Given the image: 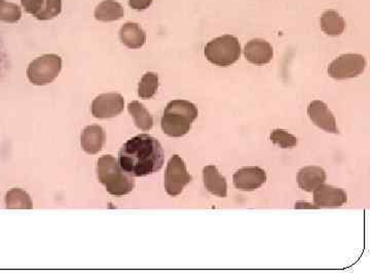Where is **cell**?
Instances as JSON below:
<instances>
[{
    "label": "cell",
    "mask_w": 370,
    "mask_h": 277,
    "mask_svg": "<svg viewBox=\"0 0 370 277\" xmlns=\"http://www.w3.org/2000/svg\"><path fill=\"white\" fill-rule=\"evenodd\" d=\"M165 153L161 143L149 135L127 141L118 153V165L132 177L153 175L163 167Z\"/></svg>",
    "instance_id": "obj_1"
},
{
    "label": "cell",
    "mask_w": 370,
    "mask_h": 277,
    "mask_svg": "<svg viewBox=\"0 0 370 277\" xmlns=\"http://www.w3.org/2000/svg\"><path fill=\"white\" fill-rule=\"evenodd\" d=\"M199 115L195 104L186 100H173L164 110L161 128L169 137H184Z\"/></svg>",
    "instance_id": "obj_2"
},
{
    "label": "cell",
    "mask_w": 370,
    "mask_h": 277,
    "mask_svg": "<svg viewBox=\"0 0 370 277\" xmlns=\"http://www.w3.org/2000/svg\"><path fill=\"white\" fill-rule=\"evenodd\" d=\"M97 177L100 183L105 186L108 193L122 196L133 191L135 181L127 173L111 155L100 157L97 165Z\"/></svg>",
    "instance_id": "obj_3"
},
{
    "label": "cell",
    "mask_w": 370,
    "mask_h": 277,
    "mask_svg": "<svg viewBox=\"0 0 370 277\" xmlns=\"http://www.w3.org/2000/svg\"><path fill=\"white\" fill-rule=\"evenodd\" d=\"M204 53L210 63L220 67H228L240 59L241 45L237 37L222 35L208 43Z\"/></svg>",
    "instance_id": "obj_4"
},
{
    "label": "cell",
    "mask_w": 370,
    "mask_h": 277,
    "mask_svg": "<svg viewBox=\"0 0 370 277\" xmlns=\"http://www.w3.org/2000/svg\"><path fill=\"white\" fill-rule=\"evenodd\" d=\"M62 69V59L58 55L49 53L33 60L27 69V76L31 84L45 86L51 84L59 75Z\"/></svg>",
    "instance_id": "obj_5"
},
{
    "label": "cell",
    "mask_w": 370,
    "mask_h": 277,
    "mask_svg": "<svg viewBox=\"0 0 370 277\" xmlns=\"http://www.w3.org/2000/svg\"><path fill=\"white\" fill-rule=\"evenodd\" d=\"M367 68V60L359 53H346L331 62L328 67L330 77L336 80H348L361 75Z\"/></svg>",
    "instance_id": "obj_6"
},
{
    "label": "cell",
    "mask_w": 370,
    "mask_h": 277,
    "mask_svg": "<svg viewBox=\"0 0 370 277\" xmlns=\"http://www.w3.org/2000/svg\"><path fill=\"white\" fill-rule=\"evenodd\" d=\"M193 181V178L187 171L184 159L178 155H174L168 161L165 171L166 192L172 197L179 195L184 191L185 186Z\"/></svg>",
    "instance_id": "obj_7"
},
{
    "label": "cell",
    "mask_w": 370,
    "mask_h": 277,
    "mask_svg": "<svg viewBox=\"0 0 370 277\" xmlns=\"http://www.w3.org/2000/svg\"><path fill=\"white\" fill-rule=\"evenodd\" d=\"M124 100L120 94L99 95L93 101L91 110L96 119H106L118 117L124 111Z\"/></svg>",
    "instance_id": "obj_8"
},
{
    "label": "cell",
    "mask_w": 370,
    "mask_h": 277,
    "mask_svg": "<svg viewBox=\"0 0 370 277\" xmlns=\"http://www.w3.org/2000/svg\"><path fill=\"white\" fill-rule=\"evenodd\" d=\"M234 185L242 191L259 189L267 182V173L259 167H242L235 173Z\"/></svg>",
    "instance_id": "obj_9"
},
{
    "label": "cell",
    "mask_w": 370,
    "mask_h": 277,
    "mask_svg": "<svg viewBox=\"0 0 370 277\" xmlns=\"http://www.w3.org/2000/svg\"><path fill=\"white\" fill-rule=\"evenodd\" d=\"M307 115L314 125L330 134H338L336 119L327 105L322 101H313L307 107Z\"/></svg>",
    "instance_id": "obj_10"
},
{
    "label": "cell",
    "mask_w": 370,
    "mask_h": 277,
    "mask_svg": "<svg viewBox=\"0 0 370 277\" xmlns=\"http://www.w3.org/2000/svg\"><path fill=\"white\" fill-rule=\"evenodd\" d=\"M348 200L346 192L334 186L320 185L314 190V202L316 208H338Z\"/></svg>",
    "instance_id": "obj_11"
},
{
    "label": "cell",
    "mask_w": 370,
    "mask_h": 277,
    "mask_svg": "<svg viewBox=\"0 0 370 277\" xmlns=\"http://www.w3.org/2000/svg\"><path fill=\"white\" fill-rule=\"evenodd\" d=\"M273 57V47L265 39H252L245 45V58L249 63L265 65L272 61Z\"/></svg>",
    "instance_id": "obj_12"
},
{
    "label": "cell",
    "mask_w": 370,
    "mask_h": 277,
    "mask_svg": "<svg viewBox=\"0 0 370 277\" xmlns=\"http://www.w3.org/2000/svg\"><path fill=\"white\" fill-rule=\"evenodd\" d=\"M204 185L206 189L219 197L228 195V184L226 178L222 177L215 165H207L203 169Z\"/></svg>",
    "instance_id": "obj_13"
},
{
    "label": "cell",
    "mask_w": 370,
    "mask_h": 277,
    "mask_svg": "<svg viewBox=\"0 0 370 277\" xmlns=\"http://www.w3.org/2000/svg\"><path fill=\"white\" fill-rule=\"evenodd\" d=\"M326 181V173L320 167H305L298 171L297 183L303 191L313 192Z\"/></svg>",
    "instance_id": "obj_14"
},
{
    "label": "cell",
    "mask_w": 370,
    "mask_h": 277,
    "mask_svg": "<svg viewBox=\"0 0 370 277\" xmlns=\"http://www.w3.org/2000/svg\"><path fill=\"white\" fill-rule=\"evenodd\" d=\"M105 138V132L100 125H89L83 132L80 144L88 154L93 155L102 150Z\"/></svg>",
    "instance_id": "obj_15"
},
{
    "label": "cell",
    "mask_w": 370,
    "mask_h": 277,
    "mask_svg": "<svg viewBox=\"0 0 370 277\" xmlns=\"http://www.w3.org/2000/svg\"><path fill=\"white\" fill-rule=\"evenodd\" d=\"M120 41L129 49H140L146 43V34L137 23H126L120 30Z\"/></svg>",
    "instance_id": "obj_16"
},
{
    "label": "cell",
    "mask_w": 370,
    "mask_h": 277,
    "mask_svg": "<svg viewBox=\"0 0 370 277\" xmlns=\"http://www.w3.org/2000/svg\"><path fill=\"white\" fill-rule=\"evenodd\" d=\"M321 29L329 36H338L346 29V21L336 10H327L320 19Z\"/></svg>",
    "instance_id": "obj_17"
},
{
    "label": "cell",
    "mask_w": 370,
    "mask_h": 277,
    "mask_svg": "<svg viewBox=\"0 0 370 277\" xmlns=\"http://www.w3.org/2000/svg\"><path fill=\"white\" fill-rule=\"evenodd\" d=\"M124 10L118 2L114 0H105L98 4L95 10V19L100 22H113L124 16Z\"/></svg>",
    "instance_id": "obj_18"
},
{
    "label": "cell",
    "mask_w": 370,
    "mask_h": 277,
    "mask_svg": "<svg viewBox=\"0 0 370 277\" xmlns=\"http://www.w3.org/2000/svg\"><path fill=\"white\" fill-rule=\"evenodd\" d=\"M129 113L134 119L135 125L141 131H149L153 127V119L144 105L138 101H133L128 106Z\"/></svg>",
    "instance_id": "obj_19"
},
{
    "label": "cell",
    "mask_w": 370,
    "mask_h": 277,
    "mask_svg": "<svg viewBox=\"0 0 370 277\" xmlns=\"http://www.w3.org/2000/svg\"><path fill=\"white\" fill-rule=\"evenodd\" d=\"M6 208H22L30 210L32 208V200L24 190L14 188L10 190L6 195Z\"/></svg>",
    "instance_id": "obj_20"
},
{
    "label": "cell",
    "mask_w": 370,
    "mask_h": 277,
    "mask_svg": "<svg viewBox=\"0 0 370 277\" xmlns=\"http://www.w3.org/2000/svg\"><path fill=\"white\" fill-rule=\"evenodd\" d=\"M159 88V76L153 72H147L142 76L138 86V96L141 99H151Z\"/></svg>",
    "instance_id": "obj_21"
},
{
    "label": "cell",
    "mask_w": 370,
    "mask_h": 277,
    "mask_svg": "<svg viewBox=\"0 0 370 277\" xmlns=\"http://www.w3.org/2000/svg\"><path fill=\"white\" fill-rule=\"evenodd\" d=\"M22 18L20 6L12 2L0 0V21L6 23H17Z\"/></svg>",
    "instance_id": "obj_22"
},
{
    "label": "cell",
    "mask_w": 370,
    "mask_h": 277,
    "mask_svg": "<svg viewBox=\"0 0 370 277\" xmlns=\"http://www.w3.org/2000/svg\"><path fill=\"white\" fill-rule=\"evenodd\" d=\"M62 0H45L43 10L35 18L37 20L47 21L56 18L61 14Z\"/></svg>",
    "instance_id": "obj_23"
},
{
    "label": "cell",
    "mask_w": 370,
    "mask_h": 277,
    "mask_svg": "<svg viewBox=\"0 0 370 277\" xmlns=\"http://www.w3.org/2000/svg\"><path fill=\"white\" fill-rule=\"evenodd\" d=\"M271 141L283 149L292 148L297 145V138L284 130H275L272 132Z\"/></svg>",
    "instance_id": "obj_24"
},
{
    "label": "cell",
    "mask_w": 370,
    "mask_h": 277,
    "mask_svg": "<svg viewBox=\"0 0 370 277\" xmlns=\"http://www.w3.org/2000/svg\"><path fill=\"white\" fill-rule=\"evenodd\" d=\"M21 3L28 14L36 16L43 10L45 0H21Z\"/></svg>",
    "instance_id": "obj_25"
},
{
    "label": "cell",
    "mask_w": 370,
    "mask_h": 277,
    "mask_svg": "<svg viewBox=\"0 0 370 277\" xmlns=\"http://www.w3.org/2000/svg\"><path fill=\"white\" fill-rule=\"evenodd\" d=\"M153 3V0H129V5L135 10H144Z\"/></svg>",
    "instance_id": "obj_26"
}]
</instances>
